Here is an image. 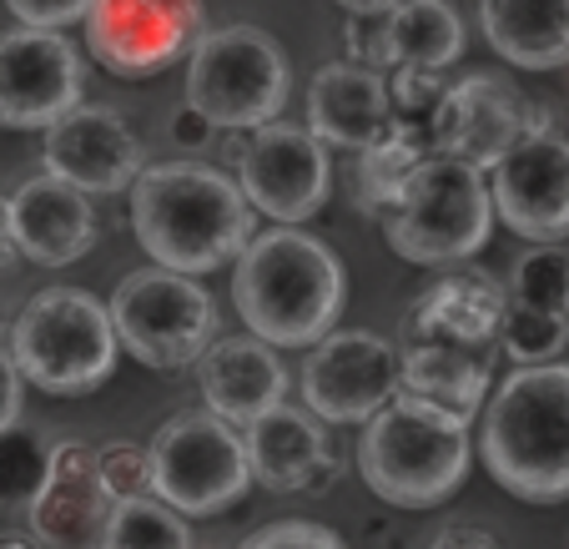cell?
<instances>
[{"mask_svg": "<svg viewBox=\"0 0 569 549\" xmlns=\"http://www.w3.org/2000/svg\"><path fill=\"white\" fill-rule=\"evenodd\" d=\"M509 298L529 302V308L565 312V302H569V252L555 248V242H535V248L515 262Z\"/></svg>", "mask_w": 569, "mask_h": 549, "instance_id": "cell-30", "label": "cell"}, {"mask_svg": "<svg viewBox=\"0 0 569 549\" xmlns=\"http://www.w3.org/2000/svg\"><path fill=\"white\" fill-rule=\"evenodd\" d=\"M358 475L383 505L433 509L469 475V423L398 388L363 419Z\"/></svg>", "mask_w": 569, "mask_h": 549, "instance_id": "cell-4", "label": "cell"}, {"mask_svg": "<svg viewBox=\"0 0 569 549\" xmlns=\"http://www.w3.org/2000/svg\"><path fill=\"white\" fill-rule=\"evenodd\" d=\"M388 66H449L463 51V21L449 0H398L383 11Z\"/></svg>", "mask_w": 569, "mask_h": 549, "instance_id": "cell-26", "label": "cell"}, {"mask_svg": "<svg viewBox=\"0 0 569 549\" xmlns=\"http://www.w3.org/2000/svg\"><path fill=\"white\" fill-rule=\"evenodd\" d=\"M565 318H569V302H565Z\"/></svg>", "mask_w": 569, "mask_h": 549, "instance_id": "cell-42", "label": "cell"}, {"mask_svg": "<svg viewBox=\"0 0 569 549\" xmlns=\"http://www.w3.org/2000/svg\"><path fill=\"white\" fill-rule=\"evenodd\" d=\"M479 453L515 499H569V363H519L489 399Z\"/></svg>", "mask_w": 569, "mask_h": 549, "instance_id": "cell-3", "label": "cell"}, {"mask_svg": "<svg viewBox=\"0 0 569 549\" xmlns=\"http://www.w3.org/2000/svg\"><path fill=\"white\" fill-rule=\"evenodd\" d=\"M97 469L111 499L151 495V463H147V449H137V443H107V449H97Z\"/></svg>", "mask_w": 569, "mask_h": 549, "instance_id": "cell-31", "label": "cell"}, {"mask_svg": "<svg viewBox=\"0 0 569 549\" xmlns=\"http://www.w3.org/2000/svg\"><path fill=\"white\" fill-rule=\"evenodd\" d=\"M6 217H11V242L41 268H66V262L87 258L97 242V212L81 187L61 182L56 172H41L21 182L6 197Z\"/></svg>", "mask_w": 569, "mask_h": 549, "instance_id": "cell-18", "label": "cell"}, {"mask_svg": "<svg viewBox=\"0 0 569 549\" xmlns=\"http://www.w3.org/2000/svg\"><path fill=\"white\" fill-rule=\"evenodd\" d=\"M197 383H202L207 409L222 413L237 429L288 399V368H282L278 348L258 333L212 338L197 358Z\"/></svg>", "mask_w": 569, "mask_h": 549, "instance_id": "cell-19", "label": "cell"}, {"mask_svg": "<svg viewBox=\"0 0 569 549\" xmlns=\"http://www.w3.org/2000/svg\"><path fill=\"white\" fill-rule=\"evenodd\" d=\"M16 258V242H11V217H6V197H0V272L11 268Z\"/></svg>", "mask_w": 569, "mask_h": 549, "instance_id": "cell-39", "label": "cell"}, {"mask_svg": "<svg viewBox=\"0 0 569 549\" xmlns=\"http://www.w3.org/2000/svg\"><path fill=\"white\" fill-rule=\"evenodd\" d=\"M237 187L252 202V212L272 222H308L322 212L328 187H333V157L328 141L312 127H288V121H262L252 127L248 151L237 162Z\"/></svg>", "mask_w": 569, "mask_h": 549, "instance_id": "cell-10", "label": "cell"}, {"mask_svg": "<svg viewBox=\"0 0 569 549\" xmlns=\"http://www.w3.org/2000/svg\"><path fill=\"white\" fill-rule=\"evenodd\" d=\"M252 549H338V529L328 525H308V519H292V525H268L248 539Z\"/></svg>", "mask_w": 569, "mask_h": 549, "instance_id": "cell-33", "label": "cell"}, {"mask_svg": "<svg viewBox=\"0 0 569 549\" xmlns=\"http://www.w3.org/2000/svg\"><path fill=\"white\" fill-rule=\"evenodd\" d=\"M429 151H433L429 117H403V111H393V121H388L368 147H358V207L383 222V212L398 202V192H403V177H409Z\"/></svg>", "mask_w": 569, "mask_h": 549, "instance_id": "cell-25", "label": "cell"}, {"mask_svg": "<svg viewBox=\"0 0 569 549\" xmlns=\"http://www.w3.org/2000/svg\"><path fill=\"white\" fill-rule=\"evenodd\" d=\"M26 515H31L36 539H46V545H101L111 495L101 485L97 449H87V443H51L46 485Z\"/></svg>", "mask_w": 569, "mask_h": 549, "instance_id": "cell-20", "label": "cell"}, {"mask_svg": "<svg viewBox=\"0 0 569 549\" xmlns=\"http://www.w3.org/2000/svg\"><path fill=\"white\" fill-rule=\"evenodd\" d=\"M288 56L262 26H222L192 41L187 56V101L222 127H262L288 107Z\"/></svg>", "mask_w": 569, "mask_h": 549, "instance_id": "cell-7", "label": "cell"}, {"mask_svg": "<svg viewBox=\"0 0 569 549\" xmlns=\"http://www.w3.org/2000/svg\"><path fill=\"white\" fill-rule=\"evenodd\" d=\"M499 348H505L515 363H549V358L565 353L569 343V318L549 308H529V302L509 298L505 318H499Z\"/></svg>", "mask_w": 569, "mask_h": 549, "instance_id": "cell-29", "label": "cell"}, {"mask_svg": "<svg viewBox=\"0 0 569 549\" xmlns=\"http://www.w3.org/2000/svg\"><path fill=\"white\" fill-rule=\"evenodd\" d=\"M131 232L151 262L217 272L252 238V202L227 172L202 162H161L131 177Z\"/></svg>", "mask_w": 569, "mask_h": 549, "instance_id": "cell-1", "label": "cell"}, {"mask_svg": "<svg viewBox=\"0 0 569 549\" xmlns=\"http://www.w3.org/2000/svg\"><path fill=\"white\" fill-rule=\"evenodd\" d=\"M483 353L489 348L413 338V343L398 348V388L433 403V409L453 413V419L473 423L483 399H489V358Z\"/></svg>", "mask_w": 569, "mask_h": 549, "instance_id": "cell-23", "label": "cell"}, {"mask_svg": "<svg viewBox=\"0 0 569 549\" xmlns=\"http://www.w3.org/2000/svg\"><path fill=\"white\" fill-rule=\"evenodd\" d=\"M232 302L248 333L272 348H312L343 312V262L328 242L282 222L272 232H252L237 252Z\"/></svg>", "mask_w": 569, "mask_h": 549, "instance_id": "cell-2", "label": "cell"}, {"mask_svg": "<svg viewBox=\"0 0 569 549\" xmlns=\"http://www.w3.org/2000/svg\"><path fill=\"white\" fill-rule=\"evenodd\" d=\"M167 137H172L177 151H207V141L217 137V127L192 107V101H182V107L172 111V121H167Z\"/></svg>", "mask_w": 569, "mask_h": 549, "instance_id": "cell-36", "label": "cell"}, {"mask_svg": "<svg viewBox=\"0 0 569 549\" xmlns=\"http://www.w3.org/2000/svg\"><path fill=\"white\" fill-rule=\"evenodd\" d=\"M343 11H388V6H398V0H338Z\"/></svg>", "mask_w": 569, "mask_h": 549, "instance_id": "cell-41", "label": "cell"}, {"mask_svg": "<svg viewBox=\"0 0 569 549\" xmlns=\"http://www.w3.org/2000/svg\"><path fill=\"white\" fill-rule=\"evenodd\" d=\"M242 443H248L252 485H268L278 495H322L343 475V459L333 453L328 433H322L318 413L272 403L252 423H242Z\"/></svg>", "mask_w": 569, "mask_h": 549, "instance_id": "cell-17", "label": "cell"}, {"mask_svg": "<svg viewBox=\"0 0 569 549\" xmlns=\"http://www.w3.org/2000/svg\"><path fill=\"white\" fill-rule=\"evenodd\" d=\"M46 172H56L61 182L81 187L87 197H111L127 192L131 177L141 172V141L127 127L117 107L107 101H76L71 111L46 127Z\"/></svg>", "mask_w": 569, "mask_h": 549, "instance_id": "cell-15", "label": "cell"}, {"mask_svg": "<svg viewBox=\"0 0 569 549\" xmlns=\"http://www.w3.org/2000/svg\"><path fill=\"white\" fill-rule=\"evenodd\" d=\"M117 348L147 368H187L217 338V302L192 272L137 268L117 282L107 302Z\"/></svg>", "mask_w": 569, "mask_h": 549, "instance_id": "cell-9", "label": "cell"}, {"mask_svg": "<svg viewBox=\"0 0 569 549\" xmlns=\"http://www.w3.org/2000/svg\"><path fill=\"white\" fill-rule=\"evenodd\" d=\"M202 36V0H87V46L111 76H157Z\"/></svg>", "mask_w": 569, "mask_h": 549, "instance_id": "cell-11", "label": "cell"}, {"mask_svg": "<svg viewBox=\"0 0 569 549\" xmlns=\"http://www.w3.org/2000/svg\"><path fill=\"white\" fill-rule=\"evenodd\" d=\"M388 121H393V101H388V81L378 66L353 61V56L318 66V76H312V87H308V127L328 147L358 151Z\"/></svg>", "mask_w": 569, "mask_h": 549, "instance_id": "cell-21", "label": "cell"}, {"mask_svg": "<svg viewBox=\"0 0 569 549\" xmlns=\"http://www.w3.org/2000/svg\"><path fill=\"white\" fill-rule=\"evenodd\" d=\"M433 545H479V549H489L495 535H489V529H443V535H433Z\"/></svg>", "mask_w": 569, "mask_h": 549, "instance_id": "cell-38", "label": "cell"}, {"mask_svg": "<svg viewBox=\"0 0 569 549\" xmlns=\"http://www.w3.org/2000/svg\"><path fill=\"white\" fill-rule=\"evenodd\" d=\"M11 358L46 393H87L117 363L111 312L81 288H46L16 312Z\"/></svg>", "mask_w": 569, "mask_h": 549, "instance_id": "cell-6", "label": "cell"}, {"mask_svg": "<svg viewBox=\"0 0 569 549\" xmlns=\"http://www.w3.org/2000/svg\"><path fill=\"white\" fill-rule=\"evenodd\" d=\"M388 248L398 258L439 268V262H459L489 242L495 232V197L479 167L429 151L409 177L398 202L383 212Z\"/></svg>", "mask_w": 569, "mask_h": 549, "instance_id": "cell-5", "label": "cell"}, {"mask_svg": "<svg viewBox=\"0 0 569 549\" xmlns=\"http://www.w3.org/2000/svg\"><path fill=\"white\" fill-rule=\"evenodd\" d=\"M51 469V443L21 419L0 429V509H31Z\"/></svg>", "mask_w": 569, "mask_h": 549, "instance_id": "cell-28", "label": "cell"}, {"mask_svg": "<svg viewBox=\"0 0 569 549\" xmlns=\"http://www.w3.org/2000/svg\"><path fill=\"white\" fill-rule=\"evenodd\" d=\"M81 101V51L56 26L0 31V127L46 131Z\"/></svg>", "mask_w": 569, "mask_h": 549, "instance_id": "cell-12", "label": "cell"}, {"mask_svg": "<svg viewBox=\"0 0 569 549\" xmlns=\"http://www.w3.org/2000/svg\"><path fill=\"white\" fill-rule=\"evenodd\" d=\"M398 393V348L378 333H328L302 363V399L322 423H363Z\"/></svg>", "mask_w": 569, "mask_h": 549, "instance_id": "cell-13", "label": "cell"}, {"mask_svg": "<svg viewBox=\"0 0 569 549\" xmlns=\"http://www.w3.org/2000/svg\"><path fill=\"white\" fill-rule=\"evenodd\" d=\"M479 26L519 71L569 66V0H479Z\"/></svg>", "mask_w": 569, "mask_h": 549, "instance_id": "cell-24", "label": "cell"}, {"mask_svg": "<svg viewBox=\"0 0 569 549\" xmlns=\"http://www.w3.org/2000/svg\"><path fill=\"white\" fill-rule=\"evenodd\" d=\"M525 107L529 97L515 81L473 71L453 87H443L439 107L429 111V141L443 157H459V162L489 172L525 137Z\"/></svg>", "mask_w": 569, "mask_h": 549, "instance_id": "cell-16", "label": "cell"}, {"mask_svg": "<svg viewBox=\"0 0 569 549\" xmlns=\"http://www.w3.org/2000/svg\"><path fill=\"white\" fill-rule=\"evenodd\" d=\"M151 463V495L182 509L187 519L222 515L252 489L248 443L212 409L172 413L147 443Z\"/></svg>", "mask_w": 569, "mask_h": 549, "instance_id": "cell-8", "label": "cell"}, {"mask_svg": "<svg viewBox=\"0 0 569 549\" xmlns=\"http://www.w3.org/2000/svg\"><path fill=\"white\" fill-rule=\"evenodd\" d=\"M21 383L26 378H21V368H16V358L0 348V429L21 419Z\"/></svg>", "mask_w": 569, "mask_h": 549, "instance_id": "cell-37", "label": "cell"}, {"mask_svg": "<svg viewBox=\"0 0 569 549\" xmlns=\"http://www.w3.org/2000/svg\"><path fill=\"white\" fill-rule=\"evenodd\" d=\"M443 81L439 66H393V81H388V101H393L403 117H429L443 97Z\"/></svg>", "mask_w": 569, "mask_h": 549, "instance_id": "cell-32", "label": "cell"}, {"mask_svg": "<svg viewBox=\"0 0 569 549\" xmlns=\"http://www.w3.org/2000/svg\"><path fill=\"white\" fill-rule=\"evenodd\" d=\"M348 51L353 61H368L383 71L388 66V31H383V11H348Z\"/></svg>", "mask_w": 569, "mask_h": 549, "instance_id": "cell-34", "label": "cell"}, {"mask_svg": "<svg viewBox=\"0 0 569 549\" xmlns=\"http://www.w3.org/2000/svg\"><path fill=\"white\" fill-rule=\"evenodd\" d=\"M495 217L529 242L569 238V137L525 131L495 162Z\"/></svg>", "mask_w": 569, "mask_h": 549, "instance_id": "cell-14", "label": "cell"}, {"mask_svg": "<svg viewBox=\"0 0 569 549\" xmlns=\"http://www.w3.org/2000/svg\"><path fill=\"white\" fill-rule=\"evenodd\" d=\"M227 131V137H222V157H227V162H242V151H248V137H242V127H222Z\"/></svg>", "mask_w": 569, "mask_h": 549, "instance_id": "cell-40", "label": "cell"}, {"mask_svg": "<svg viewBox=\"0 0 569 549\" xmlns=\"http://www.w3.org/2000/svg\"><path fill=\"white\" fill-rule=\"evenodd\" d=\"M509 308V288H499L489 272L463 268L439 278L403 318V343L433 338V343H469L489 348L499 333V318Z\"/></svg>", "mask_w": 569, "mask_h": 549, "instance_id": "cell-22", "label": "cell"}, {"mask_svg": "<svg viewBox=\"0 0 569 549\" xmlns=\"http://www.w3.org/2000/svg\"><path fill=\"white\" fill-rule=\"evenodd\" d=\"M6 6L21 26H56V31L87 16V0H6Z\"/></svg>", "mask_w": 569, "mask_h": 549, "instance_id": "cell-35", "label": "cell"}, {"mask_svg": "<svg viewBox=\"0 0 569 549\" xmlns=\"http://www.w3.org/2000/svg\"><path fill=\"white\" fill-rule=\"evenodd\" d=\"M101 545H111V549H187L192 545V529H187L182 509H172L167 499L127 495V499H111Z\"/></svg>", "mask_w": 569, "mask_h": 549, "instance_id": "cell-27", "label": "cell"}]
</instances>
